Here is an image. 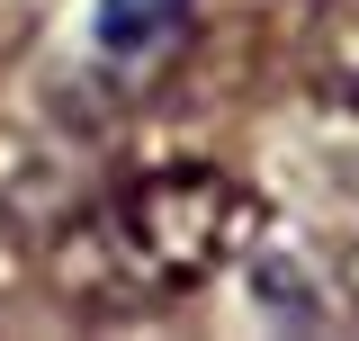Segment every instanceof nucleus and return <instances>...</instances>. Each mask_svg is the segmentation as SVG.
I'll return each instance as SVG.
<instances>
[{
	"label": "nucleus",
	"mask_w": 359,
	"mask_h": 341,
	"mask_svg": "<svg viewBox=\"0 0 359 341\" xmlns=\"http://www.w3.org/2000/svg\"><path fill=\"white\" fill-rule=\"evenodd\" d=\"M252 225H261L252 189H233L224 170H153L99 198L54 243V288L72 305H171L207 288Z\"/></svg>",
	"instance_id": "f257e3e1"
},
{
	"label": "nucleus",
	"mask_w": 359,
	"mask_h": 341,
	"mask_svg": "<svg viewBox=\"0 0 359 341\" xmlns=\"http://www.w3.org/2000/svg\"><path fill=\"white\" fill-rule=\"evenodd\" d=\"M306 99L323 108V126L359 135V0H323L306 36Z\"/></svg>",
	"instance_id": "f03ea898"
},
{
	"label": "nucleus",
	"mask_w": 359,
	"mask_h": 341,
	"mask_svg": "<svg viewBox=\"0 0 359 341\" xmlns=\"http://www.w3.org/2000/svg\"><path fill=\"white\" fill-rule=\"evenodd\" d=\"M180 18H189V0H99V54L144 63L180 36Z\"/></svg>",
	"instance_id": "7ed1b4c3"
}]
</instances>
